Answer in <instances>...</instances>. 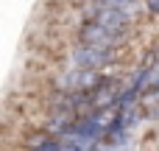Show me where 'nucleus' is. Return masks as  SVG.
Listing matches in <instances>:
<instances>
[{"label": "nucleus", "instance_id": "obj_1", "mask_svg": "<svg viewBox=\"0 0 159 151\" xmlns=\"http://www.w3.org/2000/svg\"><path fill=\"white\" fill-rule=\"evenodd\" d=\"M78 36H81V42H87V45H98V48H109V50H115V48L123 45V39H126L129 34H123V31H112V28H103V25H98V22L89 20V22L81 25Z\"/></svg>", "mask_w": 159, "mask_h": 151}, {"label": "nucleus", "instance_id": "obj_2", "mask_svg": "<svg viewBox=\"0 0 159 151\" xmlns=\"http://www.w3.org/2000/svg\"><path fill=\"white\" fill-rule=\"evenodd\" d=\"M70 59H73V64L81 67V70H101V67H106V64L115 59V50L81 42V45L70 53Z\"/></svg>", "mask_w": 159, "mask_h": 151}, {"label": "nucleus", "instance_id": "obj_3", "mask_svg": "<svg viewBox=\"0 0 159 151\" xmlns=\"http://www.w3.org/2000/svg\"><path fill=\"white\" fill-rule=\"evenodd\" d=\"M89 20L103 25V28H112V31H123L129 34L131 22H134V14L126 11V8H109V6H95L89 11Z\"/></svg>", "mask_w": 159, "mask_h": 151}, {"label": "nucleus", "instance_id": "obj_4", "mask_svg": "<svg viewBox=\"0 0 159 151\" xmlns=\"http://www.w3.org/2000/svg\"><path fill=\"white\" fill-rule=\"evenodd\" d=\"M103 78L95 73V70H81V67H73L70 73H64L59 78V90L64 92H92Z\"/></svg>", "mask_w": 159, "mask_h": 151}, {"label": "nucleus", "instance_id": "obj_5", "mask_svg": "<svg viewBox=\"0 0 159 151\" xmlns=\"http://www.w3.org/2000/svg\"><path fill=\"white\" fill-rule=\"evenodd\" d=\"M145 6H148L151 14H159V0H145Z\"/></svg>", "mask_w": 159, "mask_h": 151}]
</instances>
